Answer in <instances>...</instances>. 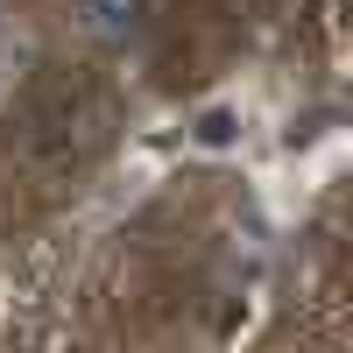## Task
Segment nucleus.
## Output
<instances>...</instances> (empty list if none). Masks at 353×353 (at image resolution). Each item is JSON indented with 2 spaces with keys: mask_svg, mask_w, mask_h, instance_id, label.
I'll list each match as a JSON object with an SVG mask.
<instances>
[{
  "mask_svg": "<svg viewBox=\"0 0 353 353\" xmlns=\"http://www.w3.org/2000/svg\"><path fill=\"white\" fill-rule=\"evenodd\" d=\"M156 21V0H78V28L92 36L99 50H128L149 36Z\"/></svg>",
  "mask_w": 353,
  "mask_h": 353,
  "instance_id": "obj_1",
  "label": "nucleus"
}]
</instances>
